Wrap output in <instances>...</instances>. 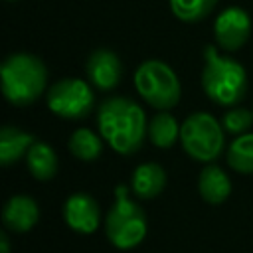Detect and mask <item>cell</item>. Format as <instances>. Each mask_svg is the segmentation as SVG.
<instances>
[{"label": "cell", "instance_id": "obj_19", "mask_svg": "<svg viewBox=\"0 0 253 253\" xmlns=\"http://www.w3.org/2000/svg\"><path fill=\"white\" fill-rule=\"evenodd\" d=\"M217 0H170V10L178 20L194 24L208 18Z\"/></svg>", "mask_w": 253, "mask_h": 253}, {"label": "cell", "instance_id": "obj_14", "mask_svg": "<svg viewBox=\"0 0 253 253\" xmlns=\"http://www.w3.org/2000/svg\"><path fill=\"white\" fill-rule=\"evenodd\" d=\"M36 142L32 132H26L16 126H2L0 130V164L4 168L12 166L16 160L26 156L30 146Z\"/></svg>", "mask_w": 253, "mask_h": 253}, {"label": "cell", "instance_id": "obj_18", "mask_svg": "<svg viewBox=\"0 0 253 253\" xmlns=\"http://www.w3.org/2000/svg\"><path fill=\"white\" fill-rule=\"evenodd\" d=\"M227 164L241 174H253V132H243L229 144Z\"/></svg>", "mask_w": 253, "mask_h": 253}, {"label": "cell", "instance_id": "obj_8", "mask_svg": "<svg viewBox=\"0 0 253 253\" xmlns=\"http://www.w3.org/2000/svg\"><path fill=\"white\" fill-rule=\"evenodd\" d=\"M249 34H251V18L245 10L237 6L225 8L215 18L213 36H215L217 45L225 51L239 49L249 40Z\"/></svg>", "mask_w": 253, "mask_h": 253}, {"label": "cell", "instance_id": "obj_7", "mask_svg": "<svg viewBox=\"0 0 253 253\" xmlns=\"http://www.w3.org/2000/svg\"><path fill=\"white\" fill-rule=\"evenodd\" d=\"M47 107L53 115L61 119L77 121L91 115V111L95 109V95L89 83L75 77H67L49 87Z\"/></svg>", "mask_w": 253, "mask_h": 253}, {"label": "cell", "instance_id": "obj_1", "mask_svg": "<svg viewBox=\"0 0 253 253\" xmlns=\"http://www.w3.org/2000/svg\"><path fill=\"white\" fill-rule=\"evenodd\" d=\"M97 125L109 146L123 154H134L148 136V123L142 107L128 97H111L97 109Z\"/></svg>", "mask_w": 253, "mask_h": 253}, {"label": "cell", "instance_id": "obj_4", "mask_svg": "<svg viewBox=\"0 0 253 253\" xmlns=\"http://www.w3.org/2000/svg\"><path fill=\"white\" fill-rule=\"evenodd\" d=\"M105 235L117 249H132L146 237V213L128 198V188H115V204L105 215Z\"/></svg>", "mask_w": 253, "mask_h": 253}, {"label": "cell", "instance_id": "obj_6", "mask_svg": "<svg viewBox=\"0 0 253 253\" xmlns=\"http://www.w3.org/2000/svg\"><path fill=\"white\" fill-rule=\"evenodd\" d=\"M223 125L210 113H192L180 126V142L188 156L200 162L215 160L225 144Z\"/></svg>", "mask_w": 253, "mask_h": 253}, {"label": "cell", "instance_id": "obj_15", "mask_svg": "<svg viewBox=\"0 0 253 253\" xmlns=\"http://www.w3.org/2000/svg\"><path fill=\"white\" fill-rule=\"evenodd\" d=\"M26 166H28V172H30L36 180L47 182V180H51V178L57 174L59 162H57L55 150H53L49 144L36 140V142L30 146V150L26 152Z\"/></svg>", "mask_w": 253, "mask_h": 253}, {"label": "cell", "instance_id": "obj_20", "mask_svg": "<svg viewBox=\"0 0 253 253\" xmlns=\"http://www.w3.org/2000/svg\"><path fill=\"white\" fill-rule=\"evenodd\" d=\"M221 125H223V130L229 134H243L253 125V111L243 107H233L223 115Z\"/></svg>", "mask_w": 253, "mask_h": 253}, {"label": "cell", "instance_id": "obj_2", "mask_svg": "<svg viewBox=\"0 0 253 253\" xmlns=\"http://www.w3.org/2000/svg\"><path fill=\"white\" fill-rule=\"evenodd\" d=\"M204 93L221 107H235L247 93L245 67L225 55H219L215 45L204 47V69H202Z\"/></svg>", "mask_w": 253, "mask_h": 253}, {"label": "cell", "instance_id": "obj_16", "mask_svg": "<svg viewBox=\"0 0 253 253\" xmlns=\"http://www.w3.org/2000/svg\"><path fill=\"white\" fill-rule=\"evenodd\" d=\"M148 138L158 148L174 146L176 140L180 138V126L176 119L166 111H158L148 123Z\"/></svg>", "mask_w": 253, "mask_h": 253}, {"label": "cell", "instance_id": "obj_5", "mask_svg": "<svg viewBox=\"0 0 253 253\" xmlns=\"http://www.w3.org/2000/svg\"><path fill=\"white\" fill-rule=\"evenodd\" d=\"M134 87L144 103L158 111H168L176 107L182 95L178 75L168 63L158 59H148L136 67Z\"/></svg>", "mask_w": 253, "mask_h": 253}, {"label": "cell", "instance_id": "obj_13", "mask_svg": "<svg viewBox=\"0 0 253 253\" xmlns=\"http://www.w3.org/2000/svg\"><path fill=\"white\" fill-rule=\"evenodd\" d=\"M198 190L208 204H223L231 194V182L217 164H208L200 172Z\"/></svg>", "mask_w": 253, "mask_h": 253}, {"label": "cell", "instance_id": "obj_12", "mask_svg": "<svg viewBox=\"0 0 253 253\" xmlns=\"http://www.w3.org/2000/svg\"><path fill=\"white\" fill-rule=\"evenodd\" d=\"M166 186V172L156 162H144L134 168L130 178V190L136 198L152 200L156 198Z\"/></svg>", "mask_w": 253, "mask_h": 253}, {"label": "cell", "instance_id": "obj_3", "mask_svg": "<svg viewBox=\"0 0 253 253\" xmlns=\"http://www.w3.org/2000/svg\"><path fill=\"white\" fill-rule=\"evenodd\" d=\"M0 75H2V93L16 107L32 105L45 91L47 69L43 61L32 53L8 55L2 63Z\"/></svg>", "mask_w": 253, "mask_h": 253}, {"label": "cell", "instance_id": "obj_17", "mask_svg": "<svg viewBox=\"0 0 253 253\" xmlns=\"http://www.w3.org/2000/svg\"><path fill=\"white\" fill-rule=\"evenodd\" d=\"M67 148H69V152L75 158L85 160V162H91V160H95V158L101 156V152H103V140L91 128L81 126V128L73 130V134L69 136Z\"/></svg>", "mask_w": 253, "mask_h": 253}, {"label": "cell", "instance_id": "obj_11", "mask_svg": "<svg viewBox=\"0 0 253 253\" xmlns=\"http://www.w3.org/2000/svg\"><path fill=\"white\" fill-rule=\"evenodd\" d=\"M40 219V208L32 196L16 194L2 208V223L14 233L30 231Z\"/></svg>", "mask_w": 253, "mask_h": 253}, {"label": "cell", "instance_id": "obj_9", "mask_svg": "<svg viewBox=\"0 0 253 253\" xmlns=\"http://www.w3.org/2000/svg\"><path fill=\"white\" fill-rule=\"evenodd\" d=\"M63 219L75 233H93L101 221L99 204L91 194L75 192L63 204Z\"/></svg>", "mask_w": 253, "mask_h": 253}, {"label": "cell", "instance_id": "obj_10", "mask_svg": "<svg viewBox=\"0 0 253 253\" xmlns=\"http://www.w3.org/2000/svg\"><path fill=\"white\" fill-rule=\"evenodd\" d=\"M87 77L99 91H111L121 83L123 63L111 49H95L87 59Z\"/></svg>", "mask_w": 253, "mask_h": 253}, {"label": "cell", "instance_id": "obj_21", "mask_svg": "<svg viewBox=\"0 0 253 253\" xmlns=\"http://www.w3.org/2000/svg\"><path fill=\"white\" fill-rule=\"evenodd\" d=\"M0 253H10V239L6 231L0 233Z\"/></svg>", "mask_w": 253, "mask_h": 253}]
</instances>
